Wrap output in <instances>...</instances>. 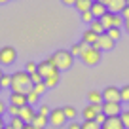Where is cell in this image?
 <instances>
[{"instance_id":"8992f818","label":"cell","mask_w":129,"mask_h":129,"mask_svg":"<svg viewBox=\"0 0 129 129\" xmlns=\"http://www.w3.org/2000/svg\"><path fill=\"white\" fill-rule=\"evenodd\" d=\"M103 103H121L120 101V87L108 85L103 89Z\"/></svg>"},{"instance_id":"7402d4cb","label":"cell","mask_w":129,"mask_h":129,"mask_svg":"<svg viewBox=\"0 0 129 129\" xmlns=\"http://www.w3.org/2000/svg\"><path fill=\"white\" fill-rule=\"evenodd\" d=\"M91 0H76V4H74V8L78 10L80 13H84V12H89L91 10Z\"/></svg>"},{"instance_id":"ac0fdd59","label":"cell","mask_w":129,"mask_h":129,"mask_svg":"<svg viewBox=\"0 0 129 129\" xmlns=\"http://www.w3.org/2000/svg\"><path fill=\"white\" fill-rule=\"evenodd\" d=\"M85 48H87V44H85V42H76V44H72V48H70L69 51L72 53V57H80L82 53L85 51Z\"/></svg>"},{"instance_id":"484cf974","label":"cell","mask_w":129,"mask_h":129,"mask_svg":"<svg viewBox=\"0 0 129 129\" xmlns=\"http://www.w3.org/2000/svg\"><path fill=\"white\" fill-rule=\"evenodd\" d=\"M63 112H64V116H67V120H70V121L76 118V108H74V106H63Z\"/></svg>"},{"instance_id":"d590c367","label":"cell","mask_w":129,"mask_h":129,"mask_svg":"<svg viewBox=\"0 0 129 129\" xmlns=\"http://www.w3.org/2000/svg\"><path fill=\"white\" fill-rule=\"evenodd\" d=\"M80 17H82V21H84V23H91V21L95 19L91 12H84V13H80Z\"/></svg>"},{"instance_id":"f907efd6","label":"cell","mask_w":129,"mask_h":129,"mask_svg":"<svg viewBox=\"0 0 129 129\" xmlns=\"http://www.w3.org/2000/svg\"><path fill=\"white\" fill-rule=\"evenodd\" d=\"M91 2H101V0H91Z\"/></svg>"},{"instance_id":"ba28073f","label":"cell","mask_w":129,"mask_h":129,"mask_svg":"<svg viewBox=\"0 0 129 129\" xmlns=\"http://www.w3.org/2000/svg\"><path fill=\"white\" fill-rule=\"evenodd\" d=\"M114 46H116V42H114L112 38L105 32V34H101V36H99V40H97V44L93 46V48L101 49V51H110V49H114Z\"/></svg>"},{"instance_id":"60d3db41","label":"cell","mask_w":129,"mask_h":129,"mask_svg":"<svg viewBox=\"0 0 129 129\" xmlns=\"http://www.w3.org/2000/svg\"><path fill=\"white\" fill-rule=\"evenodd\" d=\"M121 17H123V19H125V21H127V19H129V6H125V8H123V10H121Z\"/></svg>"},{"instance_id":"44dd1931","label":"cell","mask_w":129,"mask_h":129,"mask_svg":"<svg viewBox=\"0 0 129 129\" xmlns=\"http://www.w3.org/2000/svg\"><path fill=\"white\" fill-rule=\"evenodd\" d=\"M89 28H91V30L95 32V34H99V36H101V34H105V32H106V28L103 27L101 19H93L91 23H89Z\"/></svg>"},{"instance_id":"c3c4849f","label":"cell","mask_w":129,"mask_h":129,"mask_svg":"<svg viewBox=\"0 0 129 129\" xmlns=\"http://www.w3.org/2000/svg\"><path fill=\"white\" fill-rule=\"evenodd\" d=\"M10 0H0V4H8Z\"/></svg>"},{"instance_id":"d6a6232c","label":"cell","mask_w":129,"mask_h":129,"mask_svg":"<svg viewBox=\"0 0 129 129\" xmlns=\"http://www.w3.org/2000/svg\"><path fill=\"white\" fill-rule=\"evenodd\" d=\"M32 89H34V91H36L38 95H44V93L48 91V87H46V84H44V82H40V84H34V85H32Z\"/></svg>"},{"instance_id":"3957f363","label":"cell","mask_w":129,"mask_h":129,"mask_svg":"<svg viewBox=\"0 0 129 129\" xmlns=\"http://www.w3.org/2000/svg\"><path fill=\"white\" fill-rule=\"evenodd\" d=\"M80 59H82V63L87 64V67H95V64L101 63V49L93 48V46H87L85 51L80 55Z\"/></svg>"},{"instance_id":"d4e9b609","label":"cell","mask_w":129,"mask_h":129,"mask_svg":"<svg viewBox=\"0 0 129 129\" xmlns=\"http://www.w3.org/2000/svg\"><path fill=\"white\" fill-rule=\"evenodd\" d=\"M38 99H40V95H38L34 89H30V91L27 93V105H30V106H32V105H36Z\"/></svg>"},{"instance_id":"7bdbcfd3","label":"cell","mask_w":129,"mask_h":129,"mask_svg":"<svg viewBox=\"0 0 129 129\" xmlns=\"http://www.w3.org/2000/svg\"><path fill=\"white\" fill-rule=\"evenodd\" d=\"M61 2H63L64 6H74L76 4V0H61Z\"/></svg>"},{"instance_id":"e575fe53","label":"cell","mask_w":129,"mask_h":129,"mask_svg":"<svg viewBox=\"0 0 129 129\" xmlns=\"http://www.w3.org/2000/svg\"><path fill=\"white\" fill-rule=\"evenodd\" d=\"M120 120H121V123H123V127L129 129V110H123V112L120 114Z\"/></svg>"},{"instance_id":"4dcf8cb0","label":"cell","mask_w":129,"mask_h":129,"mask_svg":"<svg viewBox=\"0 0 129 129\" xmlns=\"http://www.w3.org/2000/svg\"><path fill=\"white\" fill-rule=\"evenodd\" d=\"M123 23H125V19L121 17V13H114V23H112V27L121 28V27H123Z\"/></svg>"},{"instance_id":"d6986e66","label":"cell","mask_w":129,"mask_h":129,"mask_svg":"<svg viewBox=\"0 0 129 129\" xmlns=\"http://www.w3.org/2000/svg\"><path fill=\"white\" fill-rule=\"evenodd\" d=\"M87 101H89V105H97V103H103V91L91 89V91L87 93Z\"/></svg>"},{"instance_id":"603a6c76","label":"cell","mask_w":129,"mask_h":129,"mask_svg":"<svg viewBox=\"0 0 129 129\" xmlns=\"http://www.w3.org/2000/svg\"><path fill=\"white\" fill-rule=\"evenodd\" d=\"M101 23H103V27L108 30V28L112 27V23H114V13H112V12H106L105 15L101 17Z\"/></svg>"},{"instance_id":"52a82bcc","label":"cell","mask_w":129,"mask_h":129,"mask_svg":"<svg viewBox=\"0 0 129 129\" xmlns=\"http://www.w3.org/2000/svg\"><path fill=\"white\" fill-rule=\"evenodd\" d=\"M57 72H59V70L55 69V64H53L49 59H44V61H40V63H38V74H40L42 78H48V76L57 74Z\"/></svg>"},{"instance_id":"2e32d148","label":"cell","mask_w":129,"mask_h":129,"mask_svg":"<svg viewBox=\"0 0 129 129\" xmlns=\"http://www.w3.org/2000/svg\"><path fill=\"white\" fill-rule=\"evenodd\" d=\"M49 123V120H48V116H42V114H34V118H32V121H30V125L32 127H40V129H46V125Z\"/></svg>"},{"instance_id":"db71d44e","label":"cell","mask_w":129,"mask_h":129,"mask_svg":"<svg viewBox=\"0 0 129 129\" xmlns=\"http://www.w3.org/2000/svg\"><path fill=\"white\" fill-rule=\"evenodd\" d=\"M34 129H40V127H34Z\"/></svg>"},{"instance_id":"7c38bea8","label":"cell","mask_w":129,"mask_h":129,"mask_svg":"<svg viewBox=\"0 0 129 129\" xmlns=\"http://www.w3.org/2000/svg\"><path fill=\"white\" fill-rule=\"evenodd\" d=\"M101 129H125V127L121 123L120 116H112V118H106V121L101 125Z\"/></svg>"},{"instance_id":"816d5d0a","label":"cell","mask_w":129,"mask_h":129,"mask_svg":"<svg viewBox=\"0 0 129 129\" xmlns=\"http://www.w3.org/2000/svg\"><path fill=\"white\" fill-rule=\"evenodd\" d=\"M125 2H127V6H129V0H125Z\"/></svg>"},{"instance_id":"5bb4252c","label":"cell","mask_w":129,"mask_h":129,"mask_svg":"<svg viewBox=\"0 0 129 129\" xmlns=\"http://www.w3.org/2000/svg\"><path fill=\"white\" fill-rule=\"evenodd\" d=\"M89 12L93 13V17H95V19H101V17L105 15L108 10H106V6L103 4V2H93V4H91V10H89Z\"/></svg>"},{"instance_id":"681fc988","label":"cell","mask_w":129,"mask_h":129,"mask_svg":"<svg viewBox=\"0 0 129 129\" xmlns=\"http://www.w3.org/2000/svg\"><path fill=\"white\" fill-rule=\"evenodd\" d=\"M4 129H13V127H12V125L8 123V125H4Z\"/></svg>"},{"instance_id":"ffe728a7","label":"cell","mask_w":129,"mask_h":129,"mask_svg":"<svg viewBox=\"0 0 129 129\" xmlns=\"http://www.w3.org/2000/svg\"><path fill=\"white\" fill-rule=\"evenodd\" d=\"M95 116H97V110H95L93 105H87V106L82 108V118L84 120H95Z\"/></svg>"},{"instance_id":"7a4b0ae2","label":"cell","mask_w":129,"mask_h":129,"mask_svg":"<svg viewBox=\"0 0 129 129\" xmlns=\"http://www.w3.org/2000/svg\"><path fill=\"white\" fill-rule=\"evenodd\" d=\"M48 59L55 64V69L59 70V72L61 70L72 69V64H74V57H72V53H70L69 49H57V51H53Z\"/></svg>"},{"instance_id":"5b68a950","label":"cell","mask_w":129,"mask_h":129,"mask_svg":"<svg viewBox=\"0 0 129 129\" xmlns=\"http://www.w3.org/2000/svg\"><path fill=\"white\" fill-rule=\"evenodd\" d=\"M48 120H49V125H53V127H63L64 121H67V116H64L63 108H51Z\"/></svg>"},{"instance_id":"ee69618b","label":"cell","mask_w":129,"mask_h":129,"mask_svg":"<svg viewBox=\"0 0 129 129\" xmlns=\"http://www.w3.org/2000/svg\"><path fill=\"white\" fill-rule=\"evenodd\" d=\"M123 27H125V32H127V34H129V19H127V21H125V23H123Z\"/></svg>"},{"instance_id":"277c9868","label":"cell","mask_w":129,"mask_h":129,"mask_svg":"<svg viewBox=\"0 0 129 129\" xmlns=\"http://www.w3.org/2000/svg\"><path fill=\"white\" fill-rule=\"evenodd\" d=\"M17 61V51L15 48L12 46H4V48H0V67H10Z\"/></svg>"},{"instance_id":"f35d334b","label":"cell","mask_w":129,"mask_h":129,"mask_svg":"<svg viewBox=\"0 0 129 129\" xmlns=\"http://www.w3.org/2000/svg\"><path fill=\"white\" fill-rule=\"evenodd\" d=\"M105 121H106V116H105V114H97V116H95V123H99V125H103V123H105Z\"/></svg>"},{"instance_id":"30bf717a","label":"cell","mask_w":129,"mask_h":129,"mask_svg":"<svg viewBox=\"0 0 129 129\" xmlns=\"http://www.w3.org/2000/svg\"><path fill=\"white\" fill-rule=\"evenodd\" d=\"M101 2L106 6V10L112 12V13H121V10L127 6L125 0H101Z\"/></svg>"},{"instance_id":"bcb514c9","label":"cell","mask_w":129,"mask_h":129,"mask_svg":"<svg viewBox=\"0 0 129 129\" xmlns=\"http://www.w3.org/2000/svg\"><path fill=\"white\" fill-rule=\"evenodd\" d=\"M0 129H4V120H2V116H0Z\"/></svg>"},{"instance_id":"9c48e42d","label":"cell","mask_w":129,"mask_h":129,"mask_svg":"<svg viewBox=\"0 0 129 129\" xmlns=\"http://www.w3.org/2000/svg\"><path fill=\"white\" fill-rule=\"evenodd\" d=\"M123 112L121 108V103H103V114L106 118H112V116H120Z\"/></svg>"},{"instance_id":"ab89813d","label":"cell","mask_w":129,"mask_h":129,"mask_svg":"<svg viewBox=\"0 0 129 129\" xmlns=\"http://www.w3.org/2000/svg\"><path fill=\"white\" fill-rule=\"evenodd\" d=\"M67 129H82V123L80 121H69V125H67Z\"/></svg>"},{"instance_id":"74e56055","label":"cell","mask_w":129,"mask_h":129,"mask_svg":"<svg viewBox=\"0 0 129 129\" xmlns=\"http://www.w3.org/2000/svg\"><path fill=\"white\" fill-rule=\"evenodd\" d=\"M49 106L48 105H40V108H38V114H42V116H49Z\"/></svg>"},{"instance_id":"f6af8a7d","label":"cell","mask_w":129,"mask_h":129,"mask_svg":"<svg viewBox=\"0 0 129 129\" xmlns=\"http://www.w3.org/2000/svg\"><path fill=\"white\" fill-rule=\"evenodd\" d=\"M23 129H34V127H32L30 123H25V127H23Z\"/></svg>"},{"instance_id":"cb8c5ba5","label":"cell","mask_w":129,"mask_h":129,"mask_svg":"<svg viewBox=\"0 0 129 129\" xmlns=\"http://www.w3.org/2000/svg\"><path fill=\"white\" fill-rule=\"evenodd\" d=\"M106 34H108L110 38H112L114 42H118L121 38V28H116V27H110L108 30H106Z\"/></svg>"},{"instance_id":"8d00e7d4","label":"cell","mask_w":129,"mask_h":129,"mask_svg":"<svg viewBox=\"0 0 129 129\" xmlns=\"http://www.w3.org/2000/svg\"><path fill=\"white\" fill-rule=\"evenodd\" d=\"M30 82H32V85H34V84H40V82H44V78H42L38 72H34V74H30Z\"/></svg>"},{"instance_id":"f1b7e54d","label":"cell","mask_w":129,"mask_h":129,"mask_svg":"<svg viewBox=\"0 0 129 129\" xmlns=\"http://www.w3.org/2000/svg\"><path fill=\"white\" fill-rule=\"evenodd\" d=\"M10 125H12L13 129H23V127H25V121L21 120L19 116H15V118H12V120H10Z\"/></svg>"},{"instance_id":"f5cc1de1","label":"cell","mask_w":129,"mask_h":129,"mask_svg":"<svg viewBox=\"0 0 129 129\" xmlns=\"http://www.w3.org/2000/svg\"><path fill=\"white\" fill-rule=\"evenodd\" d=\"M0 91H2V85H0Z\"/></svg>"},{"instance_id":"6da1fadb","label":"cell","mask_w":129,"mask_h":129,"mask_svg":"<svg viewBox=\"0 0 129 129\" xmlns=\"http://www.w3.org/2000/svg\"><path fill=\"white\" fill-rule=\"evenodd\" d=\"M13 93H25L27 95L32 89V82H30V74L25 70H17L12 74V85H10Z\"/></svg>"},{"instance_id":"7dc6e473","label":"cell","mask_w":129,"mask_h":129,"mask_svg":"<svg viewBox=\"0 0 129 129\" xmlns=\"http://www.w3.org/2000/svg\"><path fill=\"white\" fill-rule=\"evenodd\" d=\"M4 76V69H2V67H0V78Z\"/></svg>"},{"instance_id":"9a60e30c","label":"cell","mask_w":129,"mask_h":129,"mask_svg":"<svg viewBox=\"0 0 129 129\" xmlns=\"http://www.w3.org/2000/svg\"><path fill=\"white\" fill-rule=\"evenodd\" d=\"M97 40H99V34H95L91 28L84 30V34H82V42H85L87 46H95V44H97Z\"/></svg>"},{"instance_id":"83f0119b","label":"cell","mask_w":129,"mask_h":129,"mask_svg":"<svg viewBox=\"0 0 129 129\" xmlns=\"http://www.w3.org/2000/svg\"><path fill=\"white\" fill-rule=\"evenodd\" d=\"M82 129H101V125L95 123V120H84L82 121Z\"/></svg>"},{"instance_id":"e0dca14e","label":"cell","mask_w":129,"mask_h":129,"mask_svg":"<svg viewBox=\"0 0 129 129\" xmlns=\"http://www.w3.org/2000/svg\"><path fill=\"white\" fill-rule=\"evenodd\" d=\"M59 82H61V72H57V74H51V76L44 78V84H46V87H48V89H51V87H57V85H59Z\"/></svg>"},{"instance_id":"b9f144b4","label":"cell","mask_w":129,"mask_h":129,"mask_svg":"<svg viewBox=\"0 0 129 129\" xmlns=\"http://www.w3.org/2000/svg\"><path fill=\"white\" fill-rule=\"evenodd\" d=\"M6 108H8V105H6L4 101H0V116H4V114H6Z\"/></svg>"},{"instance_id":"1f68e13d","label":"cell","mask_w":129,"mask_h":129,"mask_svg":"<svg viewBox=\"0 0 129 129\" xmlns=\"http://www.w3.org/2000/svg\"><path fill=\"white\" fill-rule=\"evenodd\" d=\"M0 85H2V89H4V87H10V85H12V74H6V72H4V76L0 78Z\"/></svg>"},{"instance_id":"4fadbf2b","label":"cell","mask_w":129,"mask_h":129,"mask_svg":"<svg viewBox=\"0 0 129 129\" xmlns=\"http://www.w3.org/2000/svg\"><path fill=\"white\" fill-rule=\"evenodd\" d=\"M8 105H15V106H19V108H21V106L27 105V95H25V93H13L12 91Z\"/></svg>"},{"instance_id":"8fae6325","label":"cell","mask_w":129,"mask_h":129,"mask_svg":"<svg viewBox=\"0 0 129 129\" xmlns=\"http://www.w3.org/2000/svg\"><path fill=\"white\" fill-rule=\"evenodd\" d=\"M34 108H32L30 105H25V106H21L19 108V118L25 121V123H30L32 121V118H34Z\"/></svg>"},{"instance_id":"4316f807","label":"cell","mask_w":129,"mask_h":129,"mask_svg":"<svg viewBox=\"0 0 129 129\" xmlns=\"http://www.w3.org/2000/svg\"><path fill=\"white\" fill-rule=\"evenodd\" d=\"M25 72H28V74L38 72V63H34V61H27V64H25Z\"/></svg>"},{"instance_id":"836d02e7","label":"cell","mask_w":129,"mask_h":129,"mask_svg":"<svg viewBox=\"0 0 129 129\" xmlns=\"http://www.w3.org/2000/svg\"><path fill=\"white\" fill-rule=\"evenodd\" d=\"M6 114H10L12 118L19 116V106H15V105H8V108H6Z\"/></svg>"},{"instance_id":"f546056e","label":"cell","mask_w":129,"mask_h":129,"mask_svg":"<svg viewBox=\"0 0 129 129\" xmlns=\"http://www.w3.org/2000/svg\"><path fill=\"white\" fill-rule=\"evenodd\" d=\"M120 101L121 103H129V85L120 87Z\"/></svg>"}]
</instances>
